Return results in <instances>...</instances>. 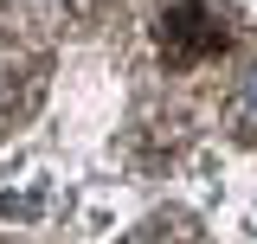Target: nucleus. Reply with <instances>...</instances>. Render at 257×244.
I'll use <instances>...</instances> for the list:
<instances>
[{"mask_svg": "<svg viewBox=\"0 0 257 244\" xmlns=\"http://www.w3.org/2000/svg\"><path fill=\"white\" fill-rule=\"evenodd\" d=\"M193 193H199V199H206V206H212V199H219L225 193V154H199V161H193Z\"/></svg>", "mask_w": 257, "mask_h": 244, "instance_id": "1", "label": "nucleus"}, {"mask_svg": "<svg viewBox=\"0 0 257 244\" xmlns=\"http://www.w3.org/2000/svg\"><path fill=\"white\" fill-rule=\"evenodd\" d=\"M231 122H238L244 135H257V64L244 71V84H238V96H231Z\"/></svg>", "mask_w": 257, "mask_h": 244, "instance_id": "2", "label": "nucleus"}, {"mask_svg": "<svg viewBox=\"0 0 257 244\" xmlns=\"http://www.w3.org/2000/svg\"><path fill=\"white\" fill-rule=\"evenodd\" d=\"M26 167H32V154H26V148L0 154V186H13V180H20V174H26Z\"/></svg>", "mask_w": 257, "mask_h": 244, "instance_id": "4", "label": "nucleus"}, {"mask_svg": "<svg viewBox=\"0 0 257 244\" xmlns=\"http://www.w3.org/2000/svg\"><path fill=\"white\" fill-rule=\"evenodd\" d=\"M109 225H116V206H103V199H96L90 212H84V238H109Z\"/></svg>", "mask_w": 257, "mask_h": 244, "instance_id": "3", "label": "nucleus"}, {"mask_svg": "<svg viewBox=\"0 0 257 244\" xmlns=\"http://www.w3.org/2000/svg\"><path fill=\"white\" fill-rule=\"evenodd\" d=\"M238 244H257V212H244V218H238Z\"/></svg>", "mask_w": 257, "mask_h": 244, "instance_id": "5", "label": "nucleus"}]
</instances>
